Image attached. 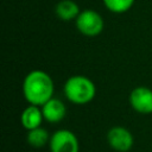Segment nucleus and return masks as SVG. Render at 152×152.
<instances>
[{
  "mask_svg": "<svg viewBox=\"0 0 152 152\" xmlns=\"http://www.w3.org/2000/svg\"><path fill=\"white\" fill-rule=\"evenodd\" d=\"M51 135L49 132L43 128L42 126L28 129L26 133V141L27 144L33 148H43L46 145H49Z\"/></svg>",
  "mask_w": 152,
  "mask_h": 152,
  "instance_id": "nucleus-10",
  "label": "nucleus"
},
{
  "mask_svg": "<svg viewBox=\"0 0 152 152\" xmlns=\"http://www.w3.org/2000/svg\"><path fill=\"white\" fill-rule=\"evenodd\" d=\"M50 152H80V142L70 129H57L49 141Z\"/></svg>",
  "mask_w": 152,
  "mask_h": 152,
  "instance_id": "nucleus-4",
  "label": "nucleus"
},
{
  "mask_svg": "<svg viewBox=\"0 0 152 152\" xmlns=\"http://www.w3.org/2000/svg\"><path fill=\"white\" fill-rule=\"evenodd\" d=\"M53 81L51 76L40 69L31 70L23 81V95L28 104L43 106L53 97Z\"/></svg>",
  "mask_w": 152,
  "mask_h": 152,
  "instance_id": "nucleus-1",
  "label": "nucleus"
},
{
  "mask_svg": "<svg viewBox=\"0 0 152 152\" xmlns=\"http://www.w3.org/2000/svg\"><path fill=\"white\" fill-rule=\"evenodd\" d=\"M43 120H44V116H43L42 108H40L39 106L28 104L27 107L24 108V110H23L21 114H20V122H21V126H23L26 131L42 126Z\"/></svg>",
  "mask_w": 152,
  "mask_h": 152,
  "instance_id": "nucleus-8",
  "label": "nucleus"
},
{
  "mask_svg": "<svg viewBox=\"0 0 152 152\" xmlns=\"http://www.w3.org/2000/svg\"><path fill=\"white\" fill-rule=\"evenodd\" d=\"M128 102L132 109L139 114L152 113V89L139 86L132 89L128 96Z\"/></svg>",
  "mask_w": 152,
  "mask_h": 152,
  "instance_id": "nucleus-6",
  "label": "nucleus"
},
{
  "mask_svg": "<svg viewBox=\"0 0 152 152\" xmlns=\"http://www.w3.org/2000/svg\"><path fill=\"white\" fill-rule=\"evenodd\" d=\"M106 139L109 147L116 152H128L134 144V137L132 132L124 126L110 127L107 132Z\"/></svg>",
  "mask_w": 152,
  "mask_h": 152,
  "instance_id": "nucleus-5",
  "label": "nucleus"
},
{
  "mask_svg": "<svg viewBox=\"0 0 152 152\" xmlns=\"http://www.w3.org/2000/svg\"><path fill=\"white\" fill-rule=\"evenodd\" d=\"M75 25L78 32L86 37H96L104 28L102 15L95 10H83L75 19Z\"/></svg>",
  "mask_w": 152,
  "mask_h": 152,
  "instance_id": "nucleus-3",
  "label": "nucleus"
},
{
  "mask_svg": "<svg viewBox=\"0 0 152 152\" xmlns=\"http://www.w3.org/2000/svg\"><path fill=\"white\" fill-rule=\"evenodd\" d=\"M80 12L81 10L77 2H75L74 0H61L59 2H57L55 7L56 15L63 21L75 20L80 14Z\"/></svg>",
  "mask_w": 152,
  "mask_h": 152,
  "instance_id": "nucleus-9",
  "label": "nucleus"
},
{
  "mask_svg": "<svg viewBox=\"0 0 152 152\" xmlns=\"http://www.w3.org/2000/svg\"><path fill=\"white\" fill-rule=\"evenodd\" d=\"M40 108L43 112L44 120L50 124H58L66 115L65 103L57 97H51L43 106H40Z\"/></svg>",
  "mask_w": 152,
  "mask_h": 152,
  "instance_id": "nucleus-7",
  "label": "nucleus"
},
{
  "mask_svg": "<svg viewBox=\"0 0 152 152\" xmlns=\"http://www.w3.org/2000/svg\"><path fill=\"white\" fill-rule=\"evenodd\" d=\"M63 91L69 102L82 106L94 100L96 95V87L89 77L83 75H74L65 81Z\"/></svg>",
  "mask_w": 152,
  "mask_h": 152,
  "instance_id": "nucleus-2",
  "label": "nucleus"
},
{
  "mask_svg": "<svg viewBox=\"0 0 152 152\" xmlns=\"http://www.w3.org/2000/svg\"><path fill=\"white\" fill-rule=\"evenodd\" d=\"M135 0H102L103 5L106 6V8L112 12V13H125L127 11H129L133 5H134Z\"/></svg>",
  "mask_w": 152,
  "mask_h": 152,
  "instance_id": "nucleus-11",
  "label": "nucleus"
}]
</instances>
